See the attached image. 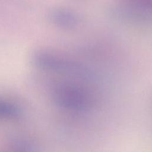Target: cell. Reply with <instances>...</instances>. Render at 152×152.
Listing matches in <instances>:
<instances>
[{
    "instance_id": "6da1fadb",
    "label": "cell",
    "mask_w": 152,
    "mask_h": 152,
    "mask_svg": "<svg viewBox=\"0 0 152 152\" xmlns=\"http://www.w3.org/2000/svg\"><path fill=\"white\" fill-rule=\"evenodd\" d=\"M20 113L18 106L12 103L0 100V119H11L17 117Z\"/></svg>"
}]
</instances>
